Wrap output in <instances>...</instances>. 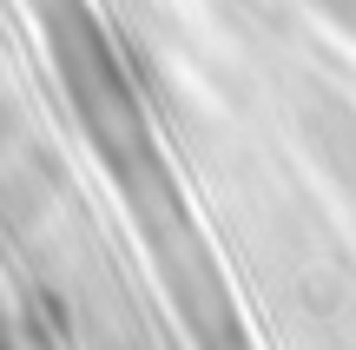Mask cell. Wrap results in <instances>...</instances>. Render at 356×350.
I'll return each mask as SVG.
<instances>
[{"instance_id":"6da1fadb","label":"cell","mask_w":356,"mask_h":350,"mask_svg":"<svg viewBox=\"0 0 356 350\" xmlns=\"http://www.w3.org/2000/svg\"><path fill=\"white\" fill-rule=\"evenodd\" d=\"M40 20H47L53 60H60V79H66V100L79 106V126H86V139L113 159V172L132 179V172L159 166V145H152V126H145V113H139V93H132L113 40H106L99 20L86 13V0L40 7Z\"/></svg>"},{"instance_id":"7a4b0ae2","label":"cell","mask_w":356,"mask_h":350,"mask_svg":"<svg viewBox=\"0 0 356 350\" xmlns=\"http://www.w3.org/2000/svg\"><path fill=\"white\" fill-rule=\"evenodd\" d=\"M323 7H330V13H337V20H343V26H350V33H356V0H323Z\"/></svg>"}]
</instances>
